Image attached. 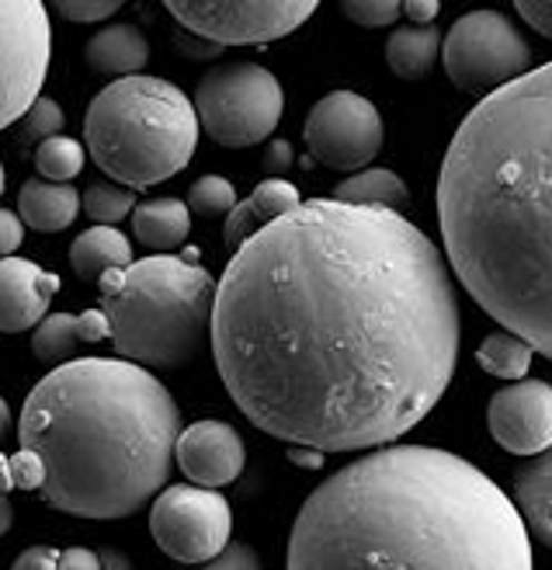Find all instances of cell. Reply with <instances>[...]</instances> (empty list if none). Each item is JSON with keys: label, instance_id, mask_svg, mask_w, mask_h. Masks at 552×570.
<instances>
[{"label": "cell", "instance_id": "33", "mask_svg": "<svg viewBox=\"0 0 552 570\" xmlns=\"http://www.w3.org/2000/svg\"><path fill=\"white\" fill-rule=\"evenodd\" d=\"M185 570H265V567H260V557L254 553V547L229 543L216 560L198 563V567H185Z\"/></svg>", "mask_w": 552, "mask_h": 570}, {"label": "cell", "instance_id": "38", "mask_svg": "<svg viewBox=\"0 0 552 570\" xmlns=\"http://www.w3.org/2000/svg\"><path fill=\"white\" fill-rule=\"evenodd\" d=\"M0 226H4V240H0V247H4L8 258H14V250L24 240V219L18 213H4V216H0Z\"/></svg>", "mask_w": 552, "mask_h": 570}, {"label": "cell", "instance_id": "18", "mask_svg": "<svg viewBox=\"0 0 552 570\" xmlns=\"http://www.w3.org/2000/svg\"><path fill=\"white\" fill-rule=\"evenodd\" d=\"M83 195L73 185H56L46 178L24 181L18 191V216L39 234H60L77 219Z\"/></svg>", "mask_w": 552, "mask_h": 570}, {"label": "cell", "instance_id": "37", "mask_svg": "<svg viewBox=\"0 0 552 570\" xmlns=\"http://www.w3.org/2000/svg\"><path fill=\"white\" fill-rule=\"evenodd\" d=\"M174 42H178V49H181L185 56H195V60H213V56L223 52V46H216V42H209V39H201V36H185V32H178V36H174Z\"/></svg>", "mask_w": 552, "mask_h": 570}, {"label": "cell", "instance_id": "13", "mask_svg": "<svg viewBox=\"0 0 552 570\" xmlns=\"http://www.w3.org/2000/svg\"><path fill=\"white\" fill-rule=\"evenodd\" d=\"M490 435L514 455H542L552 445V386L542 380H521L490 396Z\"/></svg>", "mask_w": 552, "mask_h": 570}, {"label": "cell", "instance_id": "4", "mask_svg": "<svg viewBox=\"0 0 552 570\" xmlns=\"http://www.w3.org/2000/svg\"><path fill=\"white\" fill-rule=\"evenodd\" d=\"M181 439L167 386L126 358H73L36 383L18 445L46 463L42 501L77 519L115 522L157 501Z\"/></svg>", "mask_w": 552, "mask_h": 570}, {"label": "cell", "instance_id": "16", "mask_svg": "<svg viewBox=\"0 0 552 570\" xmlns=\"http://www.w3.org/2000/svg\"><path fill=\"white\" fill-rule=\"evenodd\" d=\"M111 337V321L108 313L98 309H83L80 317L77 313H52L46 317L36 334H32V352L42 365L60 368L67 362H73L80 345H98V341Z\"/></svg>", "mask_w": 552, "mask_h": 570}, {"label": "cell", "instance_id": "22", "mask_svg": "<svg viewBox=\"0 0 552 570\" xmlns=\"http://www.w3.org/2000/svg\"><path fill=\"white\" fill-rule=\"evenodd\" d=\"M132 265V240L115 226H91L70 247V268L80 282H101L111 268Z\"/></svg>", "mask_w": 552, "mask_h": 570}, {"label": "cell", "instance_id": "11", "mask_svg": "<svg viewBox=\"0 0 552 570\" xmlns=\"http://www.w3.org/2000/svg\"><path fill=\"white\" fill-rule=\"evenodd\" d=\"M52 28L39 0L0 4V70H4V126L24 119L49 73Z\"/></svg>", "mask_w": 552, "mask_h": 570}, {"label": "cell", "instance_id": "23", "mask_svg": "<svg viewBox=\"0 0 552 570\" xmlns=\"http://www.w3.org/2000/svg\"><path fill=\"white\" fill-rule=\"evenodd\" d=\"M442 32L434 24L396 28L386 42V63L400 80H424L442 52Z\"/></svg>", "mask_w": 552, "mask_h": 570}, {"label": "cell", "instance_id": "35", "mask_svg": "<svg viewBox=\"0 0 552 570\" xmlns=\"http://www.w3.org/2000/svg\"><path fill=\"white\" fill-rule=\"evenodd\" d=\"M60 557L63 550H52V547H32L18 553L11 570H60Z\"/></svg>", "mask_w": 552, "mask_h": 570}, {"label": "cell", "instance_id": "12", "mask_svg": "<svg viewBox=\"0 0 552 570\" xmlns=\"http://www.w3.org/2000/svg\"><path fill=\"white\" fill-rule=\"evenodd\" d=\"M383 116L355 91L324 95L306 119V147L316 164L331 170H368L383 150Z\"/></svg>", "mask_w": 552, "mask_h": 570}, {"label": "cell", "instance_id": "8", "mask_svg": "<svg viewBox=\"0 0 552 570\" xmlns=\"http://www.w3.org/2000/svg\"><path fill=\"white\" fill-rule=\"evenodd\" d=\"M442 60L459 91L493 95L529 73L532 46L504 11H470L448 28Z\"/></svg>", "mask_w": 552, "mask_h": 570}, {"label": "cell", "instance_id": "30", "mask_svg": "<svg viewBox=\"0 0 552 570\" xmlns=\"http://www.w3.org/2000/svg\"><path fill=\"white\" fill-rule=\"evenodd\" d=\"M0 473H8L14 488L21 491H39L46 488V463H42V455L32 452V449H18L14 455H4V463H0Z\"/></svg>", "mask_w": 552, "mask_h": 570}, {"label": "cell", "instance_id": "15", "mask_svg": "<svg viewBox=\"0 0 552 570\" xmlns=\"http://www.w3.org/2000/svg\"><path fill=\"white\" fill-rule=\"evenodd\" d=\"M60 293V275L24 258H4L0 265V327L8 334L39 327L52 296Z\"/></svg>", "mask_w": 552, "mask_h": 570}, {"label": "cell", "instance_id": "14", "mask_svg": "<svg viewBox=\"0 0 552 570\" xmlns=\"http://www.w3.org/2000/svg\"><path fill=\"white\" fill-rule=\"evenodd\" d=\"M174 463L181 466V473L195 483V488L219 491L244 473L247 449H244V439L234 424L195 421L181 432Z\"/></svg>", "mask_w": 552, "mask_h": 570}, {"label": "cell", "instance_id": "40", "mask_svg": "<svg viewBox=\"0 0 552 570\" xmlns=\"http://www.w3.org/2000/svg\"><path fill=\"white\" fill-rule=\"evenodd\" d=\"M438 11H442L438 0H406V4H403V14L411 18L414 24H434Z\"/></svg>", "mask_w": 552, "mask_h": 570}, {"label": "cell", "instance_id": "28", "mask_svg": "<svg viewBox=\"0 0 552 570\" xmlns=\"http://www.w3.org/2000/svg\"><path fill=\"white\" fill-rule=\"evenodd\" d=\"M188 206L198 216H223V213L229 216L240 203H237V188L229 185L226 178H219V175H201L191 185V191H188Z\"/></svg>", "mask_w": 552, "mask_h": 570}, {"label": "cell", "instance_id": "7", "mask_svg": "<svg viewBox=\"0 0 552 570\" xmlns=\"http://www.w3.org/2000/svg\"><path fill=\"white\" fill-rule=\"evenodd\" d=\"M198 122L219 147L244 150L265 142L285 111V91L272 70L260 63H229L198 80Z\"/></svg>", "mask_w": 552, "mask_h": 570}, {"label": "cell", "instance_id": "5", "mask_svg": "<svg viewBox=\"0 0 552 570\" xmlns=\"http://www.w3.org/2000/svg\"><path fill=\"white\" fill-rule=\"evenodd\" d=\"M101 309L119 358L142 368H181L213 341L219 285L198 265V250L154 254L101 275Z\"/></svg>", "mask_w": 552, "mask_h": 570}, {"label": "cell", "instance_id": "27", "mask_svg": "<svg viewBox=\"0 0 552 570\" xmlns=\"http://www.w3.org/2000/svg\"><path fill=\"white\" fill-rule=\"evenodd\" d=\"M83 213L91 216L98 226H115L129 213H136V195H132V188L98 181V185H91L83 191Z\"/></svg>", "mask_w": 552, "mask_h": 570}, {"label": "cell", "instance_id": "3", "mask_svg": "<svg viewBox=\"0 0 552 570\" xmlns=\"http://www.w3.org/2000/svg\"><path fill=\"white\" fill-rule=\"evenodd\" d=\"M288 570H535L518 504L431 445H383L306 498Z\"/></svg>", "mask_w": 552, "mask_h": 570}, {"label": "cell", "instance_id": "1", "mask_svg": "<svg viewBox=\"0 0 552 570\" xmlns=\"http://www.w3.org/2000/svg\"><path fill=\"white\" fill-rule=\"evenodd\" d=\"M448 268L396 209L306 198L219 278L213 355L226 393L285 445L383 449L455 376L462 317Z\"/></svg>", "mask_w": 552, "mask_h": 570}, {"label": "cell", "instance_id": "29", "mask_svg": "<svg viewBox=\"0 0 552 570\" xmlns=\"http://www.w3.org/2000/svg\"><path fill=\"white\" fill-rule=\"evenodd\" d=\"M67 126V116H63V108L60 101H52V98H39L32 105V111L21 119V129H18V139L21 142H49L56 136H63L60 129Z\"/></svg>", "mask_w": 552, "mask_h": 570}, {"label": "cell", "instance_id": "39", "mask_svg": "<svg viewBox=\"0 0 552 570\" xmlns=\"http://www.w3.org/2000/svg\"><path fill=\"white\" fill-rule=\"evenodd\" d=\"M60 570H101V553L83 550V547L63 550V557H60Z\"/></svg>", "mask_w": 552, "mask_h": 570}, {"label": "cell", "instance_id": "43", "mask_svg": "<svg viewBox=\"0 0 552 570\" xmlns=\"http://www.w3.org/2000/svg\"><path fill=\"white\" fill-rule=\"evenodd\" d=\"M11 522H14V508H11V501H8V494H4V532L11 529Z\"/></svg>", "mask_w": 552, "mask_h": 570}, {"label": "cell", "instance_id": "10", "mask_svg": "<svg viewBox=\"0 0 552 570\" xmlns=\"http://www.w3.org/2000/svg\"><path fill=\"white\" fill-rule=\"evenodd\" d=\"M167 11L191 36L216 46L275 42L316 11L313 0H170Z\"/></svg>", "mask_w": 552, "mask_h": 570}, {"label": "cell", "instance_id": "26", "mask_svg": "<svg viewBox=\"0 0 552 570\" xmlns=\"http://www.w3.org/2000/svg\"><path fill=\"white\" fill-rule=\"evenodd\" d=\"M83 157H87V150L80 147L77 139L56 136V139L42 142V147L36 150V167H39V175L46 181L67 185V181H73L83 170Z\"/></svg>", "mask_w": 552, "mask_h": 570}, {"label": "cell", "instance_id": "9", "mask_svg": "<svg viewBox=\"0 0 552 570\" xmlns=\"http://www.w3.org/2000/svg\"><path fill=\"white\" fill-rule=\"evenodd\" d=\"M150 532L170 560L198 567L216 560L229 547L234 511L219 491L174 483L157 494L150 508Z\"/></svg>", "mask_w": 552, "mask_h": 570}, {"label": "cell", "instance_id": "2", "mask_svg": "<svg viewBox=\"0 0 552 570\" xmlns=\"http://www.w3.org/2000/svg\"><path fill=\"white\" fill-rule=\"evenodd\" d=\"M438 223L470 296L552 362V63L462 119L438 175Z\"/></svg>", "mask_w": 552, "mask_h": 570}, {"label": "cell", "instance_id": "6", "mask_svg": "<svg viewBox=\"0 0 552 570\" xmlns=\"http://www.w3.org/2000/svg\"><path fill=\"white\" fill-rule=\"evenodd\" d=\"M198 111L178 83L160 77H119L87 108V154L111 181L150 188L174 178L198 147Z\"/></svg>", "mask_w": 552, "mask_h": 570}, {"label": "cell", "instance_id": "17", "mask_svg": "<svg viewBox=\"0 0 552 570\" xmlns=\"http://www.w3.org/2000/svg\"><path fill=\"white\" fill-rule=\"evenodd\" d=\"M299 206H303V195L296 185H288L285 178H265L234 213L226 216L223 240L234 250H240L250 237L268 230L272 223H278L288 213H296Z\"/></svg>", "mask_w": 552, "mask_h": 570}, {"label": "cell", "instance_id": "34", "mask_svg": "<svg viewBox=\"0 0 552 570\" xmlns=\"http://www.w3.org/2000/svg\"><path fill=\"white\" fill-rule=\"evenodd\" d=\"M518 14L532 24L539 36L552 39V0H518Z\"/></svg>", "mask_w": 552, "mask_h": 570}, {"label": "cell", "instance_id": "19", "mask_svg": "<svg viewBox=\"0 0 552 570\" xmlns=\"http://www.w3.org/2000/svg\"><path fill=\"white\" fill-rule=\"evenodd\" d=\"M514 504L529 532L552 550V445L514 473Z\"/></svg>", "mask_w": 552, "mask_h": 570}, {"label": "cell", "instance_id": "41", "mask_svg": "<svg viewBox=\"0 0 552 570\" xmlns=\"http://www.w3.org/2000/svg\"><path fill=\"white\" fill-rule=\"evenodd\" d=\"M324 455L319 449H309V445H288V460H293L296 466H306V470H319L324 466Z\"/></svg>", "mask_w": 552, "mask_h": 570}, {"label": "cell", "instance_id": "20", "mask_svg": "<svg viewBox=\"0 0 552 570\" xmlns=\"http://www.w3.org/2000/svg\"><path fill=\"white\" fill-rule=\"evenodd\" d=\"M87 63L98 73H122V77H136L150 60V42L142 36V28L136 24H105L101 32L87 42L83 49Z\"/></svg>", "mask_w": 552, "mask_h": 570}, {"label": "cell", "instance_id": "21", "mask_svg": "<svg viewBox=\"0 0 552 570\" xmlns=\"http://www.w3.org/2000/svg\"><path fill=\"white\" fill-rule=\"evenodd\" d=\"M191 230V206L181 198H150L139 203L132 213V234L136 240L154 250V254H170L181 247Z\"/></svg>", "mask_w": 552, "mask_h": 570}, {"label": "cell", "instance_id": "42", "mask_svg": "<svg viewBox=\"0 0 552 570\" xmlns=\"http://www.w3.org/2000/svg\"><path fill=\"white\" fill-rule=\"evenodd\" d=\"M101 553V570H136L132 567V560L126 557V553H119V550H98Z\"/></svg>", "mask_w": 552, "mask_h": 570}, {"label": "cell", "instance_id": "31", "mask_svg": "<svg viewBox=\"0 0 552 570\" xmlns=\"http://www.w3.org/2000/svg\"><path fill=\"white\" fill-rule=\"evenodd\" d=\"M341 11L362 28H386L403 14V4L396 0H344Z\"/></svg>", "mask_w": 552, "mask_h": 570}, {"label": "cell", "instance_id": "24", "mask_svg": "<svg viewBox=\"0 0 552 570\" xmlns=\"http://www.w3.org/2000/svg\"><path fill=\"white\" fill-rule=\"evenodd\" d=\"M337 203H347V206H368V209H403L411 203V191H406L403 178L396 170H386V167H368V170H358L347 181L337 185L334 191Z\"/></svg>", "mask_w": 552, "mask_h": 570}, {"label": "cell", "instance_id": "25", "mask_svg": "<svg viewBox=\"0 0 552 570\" xmlns=\"http://www.w3.org/2000/svg\"><path fill=\"white\" fill-rule=\"evenodd\" d=\"M532 355H535V348L529 345V341L511 334V331L483 337L480 348H476V362H480L483 373L497 376V380H514V383H521L529 376Z\"/></svg>", "mask_w": 552, "mask_h": 570}, {"label": "cell", "instance_id": "36", "mask_svg": "<svg viewBox=\"0 0 552 570\" xmlns=\"http://www.w3.org/2000/svg\"><path fill=\"white\" fill-rule=\"evenodd\" d=\"M288 167H293V142H288V139H272L268 150H265L268 178H282Z\"/></svg>", "mask_w": 552, "mask_h": 570}, {"label": "cell", "instance_id": "32", "mask_svg": "<svg viewBox=\"0 0 552 570\" xmlns=\"http://www.w3.org/2000/svg\"><path fill=\"white\" fill-rule=\"evenodd\" d=\"M119 0H60L56 11L70 21H80V24H91V21H105L111 14H119Z\"/></svg>", "mask_w": 552, "mask_h": 570}]
</instances>
